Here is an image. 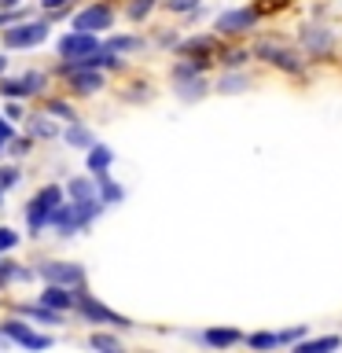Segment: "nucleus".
Listing matches in <instances>:
<instances>
[{"instance_id":"f257e3e1","label":"nucleus","mask_w":342,"mask_h":353,"mask_svg":"<svg viewBox=\"0 0 342 353\" xmlns=\"http://www.w3.org/2000/svg\"><path fill=\"white\" fill-rule=\"evenodd\" d=\"M103 199H70V203H59V210L52 214V228L59 239L77 236L81 228H88L92 221L103 214Z\"/></svg>"},{"instance_id":"f03ea898","label":"nucleus","mask_w":342,"mask_h":353,"mask_svg":"<svg viewBox=\"0 0 342 353\" xmlns=\"http://www.w3.org/2000/svg\"><path fill=\"white\" fill-rule=\"evenodd\" d=\"M63 195H66V188H59V184H44L41 192L26 203V228H30V236H37L41 228L52 225V214L59 210Z\"/></svg>"},{"instance_id":"7ed1b4c3","label":"nucleus","mask_w":342,"mask_h":353,"mask_svg":"<svg viewBox=\"0 0 342 353\" xmlns=\"http://www.w3.org/2000/svg\"><path fill=\"white\" fill-rule=\"evenodd\" d=\"M48 22L44 19H19V22H11V26H4V48H37V44L48 41Z\"/></svg>"},{"instance_id":"20e7f679","label":"nucleus","mask_w":342,"mask_h":353,"mask_svg":"<svg viewBox=\"0 0 342 353\" xmlns=\"http://www.w3.org/2000/svg\"><path fill=\"white\" fill-rule=\"evenodd\" d=\"M173 85H177V96H181L184 103H195V99L206 96V77L192 59H181L173 66Z\"/></svg>"},{"instance_id":"39448f33","label":"nucleus","mask_w":342,"mask_h":353,"mask_svg":"<svg viewBox=\"0 0 342 353\" xmlns=\"http://www.w3.org/2000/svg\"><path fill=\"white\" fill-rule=\"evenodd\" d=\"M77 313H81L88 324H110V327H132L129 316L114 313V309H107L103 302H96L92 294L85 291V287H77Z\"/></svg>"},{"instance_id":"423d86ee","label":"nucleus","mask_w":342,"mask_h":353,"mask_svg":"<svg viewBox=\"0 0 342 353\" xmlns=\"http://www.w3.org/2000/svg\"><path fill=\"white\" fill-rule=\"evenodd\" d=\"M37 276L44 283H63V287H85V269L74 261H41Z\"/></svg>"},{"instance_id":"0eeeda50","label":"nucleus","mask_w":342,"mask_h":353,"mask_svg":"<svg viewBox=\"0 0 342 353\" xmlns=\"http://www.w3.org/2000/svg\"><path fill=\"white\" fill-rule=\"evenodd\" d=\"M254 26H258V11H250V8H228V11H221L217 22H214V30H217V33H225V37H239V33H250Z\"/></svg>"},{"instance_id":"6e6552de","label":"nucleus","mask_w":342,"mask_h":353,"mask_svg":"<svg viewBox=\"0 0 342 353\" xmlns=\"http://www.w3.org/2000/svg\"><path fill=\"white\" fill-rule=\"evenodd\" d=\"M44 77L41 70H26V74H19V77H0V96H8V99H22V96H37L44 92Z\"/></svg>"},{"instance_id":"1a4fd4ad","label":"nucleus","mask_w":342,"mask_h":353,"mask_svg":"<svg viewBox=\"0 0 342 353\" xmlns=\"http://www.w3.org/2000/svg\"><path fill=\"white\" fill-rule=\"evenodd\" d=\"M254 55H258V59H265V63H272V66H280V70H287V74H302V70H305V63L298 59L291 48L272 44V41H261L258 48H254Z\"/></svg>"},{"instance_id":"9d476101","label":"nucleus","mask_w":342,"mask_h":353,"mask_svg":"<svg viewBox=\"0 0 342 353\" xmlns=\"http://www.w3.org/2000/svg\"><path fill=\"white\" fill-rule=\"evenodd\" d=\"M0 331L22 350H48L52 346V335H41V331H33L30 324H22V320H4Z\"/></svg>"},{"instance_id":"9b49d317","label":"nucleus","mask_w":342,"mask_h":353,"mask_svg":"<svg viewBox=\"0 0 342 353\" xmlns=\"http://www.w3.org/2000/svg\"><path fill=\"white\" fill-rule=\"evenodd\" d=\"M96 48H99V41H96V33H88V30H70L55 41V52H59L63 59H77V55H88Z\"/></svg>"},{"instance_id":"f8f14e48","label":"nucleus","mask_w":342,"mask_h":353,"mask_svg":"<svg viewBox=\"0 0 342 353\" xmlns=\"http://www.w3.org/2000/svg\"><path fill=\"white\" fill-rule=\"evenodd\" d=\"M114 26V11L110 4H88L74 15V30H88V33H103Z\"/></svg>"},{"instance_id":"ddd939ff","label":"nucleus","mask_w":342,"mask_h":353,"mask_svg":"<svg viewBox=\"0 0 342 353\" xmlns=\"http://www.w3.org/2000/svg\"><path fill=\"white\" fill-rule=\"evenodd\" d=\"M37 302L59 309V313H70V309H77V287H63V283H48L41 291Z\"/></svg>"},{"instance_id":"4468645a","label":"nucleus","mask_w":342,"mask_h":353,"mask_svg":"<svg viewBox=\"0 0 342 353\" xmlns=\"http://www.w3.org/2000/svg\"><path fill=\"white\" fill-rule=\"evenodd\" d=\"M188 339L203 342V346H214V350H228L236 342H243V335L236 327H210V331H199V335H188Z\"/></svg>"},{"instance_id":"2eb2a0df","label":"nucleus","mask_w":342,"mask_h":353,"mask_svg":"<svg viewBox=\"0 0 342 353\" xmlns=\"http://www.w3.org/2000/svg\"><path fill=\"white\" fill-rule=\"evenodd\" d=\"M66 81H70V88L77 96H96L103 88V74L99 70H74V74H66Z\"/></svg>"},{"instance_id":"dca6fc26","label":"nucleus","mask_w":342,"mask_h":353,"mask_svg":"<svg viewBox=\"0 0 342 353\" xmlns=\"http://www.w3.org/2000/svg\"><path fill=\"white\" fill-rule=\"evenodd\" d=\"M19 313L22 316H30V320H37V324H63V313L59 309H52V305H44V302H19Z\"/></svg>"},{"instance_id":"f3484780","label":"nucleus","mask_w":342,"mask_h":353,"mask_svg":"<svg viewBox=\"0 0 342 353\" xmlns=\"http://www.w3.org/2000/svg\"><path fill=\"white\" fill-rule=\"evenodd\" d=\"M181 55H192V63L203 70L214 55V37H192V41H181Z\"/></svg>"},{"instance_id":"a211bd4d","label":"nucleus","mask_w":342,"mask_h":353,"mask_svg":"<svg viewBox=\"0 0 342 353\" xmlns=\"http://www.w3.org/2000/svg\"><path fill=\"white\" fill-rule=\"evenodd\" d=\"M302 48H305L309 55H324V52L331 48V33H328L324 26H305V30H302Z\"/></svg>"},{"instance_id":"6ab92c4d","label":"nucleus","mask_w":342,"mask_h":353,"mask_svg":"<svg viewBox=\"0 0 342 353\" xmlns=\"http://www.w3.org/2000/svg\"><path fill=\"white\" fill-rule=\"evenodd\" d=\"M26 129H30L33 140H55V137H59V125L52 121V114H30Z\"/></svg>"},{"instance_id":"aec40b11","label":"nucleus","mask_w":342,"mask_h":353,"mask_svg":"<svg viewBox=\"0 0 342 353\" xmlns=\"http://www.w3.org/2000/svg\"><path fill=\"white\" fill-rule=\"evenodd\" d=\"M63 140L70 143V148H81V151H88V148L96 143L92 129H85L81 121H66V129H63Z\"/></svg>"},{"instance_id":"412c9836","label":"nucleus","mask_w":342,"mask_h":353,"mask_svg":"<svg viewBox=\"0 0 342 353\" xmlns=\"http://www.w3.org/2000/svg\"><path fill=\"white\" fill-rule=\"evenodd\" d=\"M85 154H88V173H92V176H96V173H107L110 162H114V151H110L107 143H92Z\"/></svg>"},{"instance_id":"4be33fe9","label":"nucleus","mask_w":342,"mask_h":353,"mask_svg":"<svg viewBox=\"0 0 342 353\" xmlns=\"http://www.w3.org/2000/svg\"><path fill=\"white\" fill-rule=\"evenodd\" d=\"M66 195L70 199H99L96 176H70V181H66Z\"/></svg>"},{"instance_id":"5701e85b","label":"nucleus","mask_w":342,"mask_h":353,"mask_svg":"<svg viewBox=\"0 0 342 353\" xmlns=\"http://www.w3.org/2000/svg\"><path fill=\"white\" fill-rule=\"evenodd\" d=\"M33 276H37V272H30L26 265L0 258V287H8V283H26V280H33Z\"/></svg>"},{"instance_id":"b1692460","label":"nucleus","mask_w":342,"mask_h":353,"mask_svg":"<svg viewBox=\"0 0 342 353\" xmlns=\"http://www.w3.org/2000/svg\"><path fill=\"white\" fill-rule=\"evenodd\" d=\"M96 184H99V199H103L107 206H118L121 199H125V188L110 181V173H96Z\"/></svg>"},{"instance_id":"393cba45","label":"nucleus","mask_w":342,"mask_h":353,"mask_svg":"<svg viewBox=\"0 0 342 353\" xmlns=\"http://www.w3.org/2000/svg\"><path fill=\"white\" fill-rule=\"evenodd\" d=\"M342 346V339L339 335H324V339H302V342H294V350L298 353H328V350H339Z\"/></svg>"},{"instance_id":"a878e982","label":"nucleus","mask_w":342,"mask_h":353,"mask_svg":"<svg viewBox=\"0 0 342 353\" xmlns=\"http://www.w3.org/2000/svg\"><path fill=\"white\" fill-rule=\"evenodd\" d=\"M247 88H250V77L247 74H225L217 81V92L221 96H236V92H247Z\"/></svg>"},{"instance_id":"bb28decb","label":"nucleus","mask_w":342,"mask_h":353,"mask_svg":"<svg viewBox=\"0 0 342 353\" xmlns=\"http://www.w3.org/2000/svg\"><path fill=\"white\" fill-rule=\"evenodd\" d=\"M250 350H276V346H283L280 342V331H254V335L243 339Z\"/></svg>"},{"instance_id":"cd10ccee","label":"nucleus","mask_w":342,"mask_h":353,"mask_svg":"<svg viewBox=\"0 0 342 353\" xmlns=\"http://www.w3.org/2000/svg\"><path fill=\"white\" fill-rule=\"evenodd\" d=\"M107 48H110V52H118V55H125V52H140V48H143V41H140V37H110V41H107Z\"/></svg>"},{"instance_id":"c85d7f7f","label":"nucleus","mask_w":342,"mask_h":353,"mask_svg":"<svg viewBox=\"0 0 342 353\" xmlns=\"http://www.w3.org/2000/svg\"><path fill=\"white\" fill-rule=\"evenodd\" d=\"M159 4V0H129V8H125V15L132 19V22H143L151 15V8Z\"/></svg>"},{"instance_id":"c756f323","label":"nucleus","mask_w":342,"mask_h":353,"mask_svg":"<svg viewBox=\"0 0 342 353\" xmlns=\"http://www.w3.org/2000/svg\"><path fill=\"white\" fill-rule=\"evenodd\" d=\"M48 114L52 118H63V121H77V110L66 103V99H48Z\"/></svg>"},{"instance_id":"7c9ffc66","label":"nucleus","mask_w":342,"mask_h":353,"mask_svg":"<svg viewBox=\"0 0 342 353\" xmlns=\"http://www.w3.org/2000/svg\"><path fill=\"white\" fill-rule=\"evenodd\" d=\"M19 181H22L19 165H0V188H4V192H11V188H15Z\"/></svg>"},{"instance_id":"2f4dec72","label":"nucleus","mask_w":342,"mask_h":353,"mask_svg":"<svg viewBox=\"0 0 342 353\" xmlns=\"http://www.w3.org/2000/svg\"><path fill=\"white\" fill-rule=\"evenodd\" d=\"M8 151L15 154V159H22V154H30V151H33V137H11Z\"/></svg>"},{"instance_id":"473e14b6","label":"nucleus","mask_w":342,"mask_h":353,"mask_svg":"<svg viewBox=\"0 0 342 353\" xmlns=\"http://www.w3.org/2000/svg\"><path fill=\"white\" fill-rule=\"evenodd\" d=\"M88 346L92 350H121V342L114 335H88Z\"/></svg>"},{"instance_id":"72a5a7b5","label":"nucleus","mask_w":342,"mask_h":353,"mask_svg":"<svg viewBox=\"0 0 342 353\" xmlns=\"http://www.w3.org/2000/svg\"><path fill=\"white\" fill-rule=\"evenodd\" d=\"M15 247H19V232L15 228H0V254H8Z\"/></svg>"},{"instance_id":"f704fd0d","label":"nucleus","mask_w":342,"mask_h":353,"mask_svg":"<svg viewBox=\"0 0 342 353\" xmlns=\"http://www.w3.org/2000/svg\"><path fill=\"white\" fill-rule=\"evenodd\" d=\"M165 8L177 11V15H184V11H195L199 8V0H165Z\"/></svg>"},{"instance_id":"c9c22d12","label":"nucleus","mask_w":342,"mask_h":353,"mask_svg":"<svg viewBox=\"0 0 342 353\" xmlns=\"http://www.w3.org/2000/svg\"><path fill=\"white\" fill-rule=\"evenodd\" d=\"M11 137H15V129H11V118H0V151H8Z\"/></svg>"},{"instance_id":"e433bc0d","label":"nucleus","mask_w":342,"mask_h":353,"mask_svg":"<svg viewBox=\"0 0 342 353\" xmlns=\"http://www.w3.org/2000/svg\"><path fill=\"white\" fill-rule=\"evenodd\" d=\"M247 59H250V52H225V55H221V63H225V66H243Z\"/></svg>"},{"instance_id":"4c0bfd02","label":"nucleus","mask_w":342,"mask_h":353,"mask_svg":"<svg viewBox=\"0 0 342 353\" xmlns=\"http://www.w3.org/2000/svg\"><path fill=\"white\" fill-rule=\"evenodd\" d=\"M8 118H11V121L22 118V103H19V99H11V103H8Z\"/></svg>"},{"instance_id":"58836bf2","label":"nucleus","mask_w":342,"mask_h":353,"mask_svg":"<svg viewBox=\"0 0 342 353\" xmlns=\"http://www.w3.org/2000/svg\"><path fill=\"white\" fill-rule=\"evenodd\" d=\"M41 8L44 11H59V8H66V0H41Z\"/></svg>"},{"instance_id":"ea45409f","label":"nucleus","mask_w":342,"mask_h":353,"mask_svg":"<svg viewBox=\"0 0 342 353\" xmlns=\"http://www.w3.org/2000/svg\"><path fill=\"white\" fill-rule=\"evenodd\" d=\"M22 0H0V8H19Z\"/></svg>"},{"instance_id":"a19ab883","label":"nucleus","mask_w":342,"mask_h":353,"mask_svg":"<svg viewBox=\"0 0 342 353\" xmlns=\"http://www.w3.org/2000/svg\"><path fill=\"white\" fill-rule=\"evenodd\" d=\"M8 70V59H4V55H0V74H4Z\"/></svg>"},{"instance_id":"79ce46f5","label":"nucleus","mask_w":342,"mask_h":353,"mask_svg":"<svg viewBox=\"0 0 342 353\" xmlns=\"http://www.w3.org/2000/svg\"><path fill=\"white\" fill-rule=\"evenodd\" d=\"M0 206H4V188H0Z\"/></svg>"}]
</instances>
